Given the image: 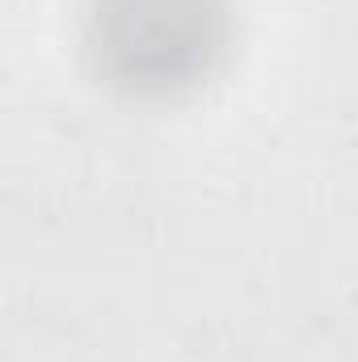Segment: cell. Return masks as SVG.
<instances>
[{
	"label": "cell",
	"instance_id": "6da1fadb",
	"mask_svg": "<svg viewBox=\"0 0 358 362\" xmlns=\"http://www.w3.org/2000/svg\"><path fill=\"white\" fill-rule=\"evenodd\" d=\"M89 21L101 64L139 89L207 72V59L224 42L219 0H97Z\"/></svg>",
	"mask_w": 358,
	"mask_h": 362
}]
</instances>
